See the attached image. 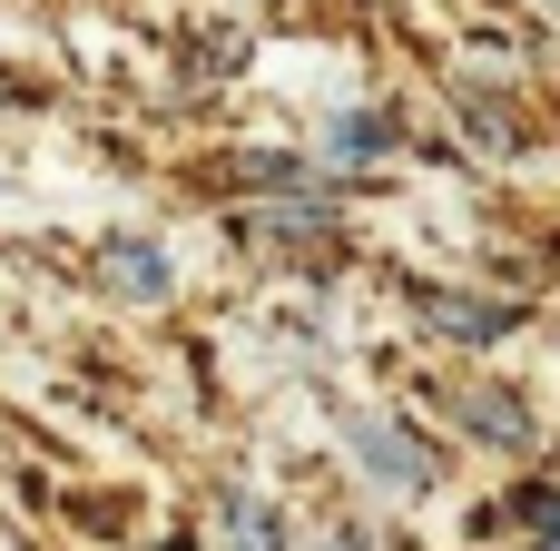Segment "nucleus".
<instances>
[{"instance_id": "1", "label": "nucleus", "mask_w": 560, "mask_h": 551, "mask_svg": "<svg viewBox=\"0 0 560 551\" xmlns=\"http://www.w3.org/2000/svg\"><path fill=\"white\" fill-rule=\"evenodd\" d=\"M354 454H364L374 473H394V483H433V463H423L404 434H384V424H354Z\"/></svg>"}, {"instance_id": "2", "label": "nucleus", "mask_w": 560, "mask_h": 551, "mask_svg": "<svg viewBox=\"0 0 560 551\" xmlns=\"http://www.w3.org/2000/svg\"><path fill=\"white\" fill-rule=\"evenodd\" d=\"M384 148H394V118H374V108L335 118V158H384Z\"/></svg>"}, {"instance_id": "3", "label": "nucleus", "mask_w": 560, "mask_h": 551, "mask_svg": "<svg viewBox=\"0 0 560 551\" xmlns=\"http://www.w3.org/2000/svg\"><path fill=\"white\" fill-rule=\"evenodd\" d=\"M463 404H472V434H492V444H522V434H532V414L502 404V394H463Z\"/></svg>"}, {"instance_id": "4", "label": "nucleus", "mask_w": 560, "mask_h": 551, "mask_svg": "<svg viewBox=\"0 0 560 551\" xmlns=\"http://www.w3.org/2000/svg\"><path fill=\"white\" fill-rule=\"evenodd\" d=\"M118 276H128V296H167V256L158 246H118Z\"/></svg>"}, {"instance_id": "5", "label": "nucleus", "mask_w": 560, "mask_h": 551, "mask_svg": "<svg viewBox=\"0 0 560 551\" xmlns=\"http://www.w3.org/2000/svg\"><path fill=\"white\" fill-rule=\"evenodd\" d=\"M226 532H236L246 551H276V523H266L256 503H226Z\"/></svg>"}, {"instance_id": "6", "label": "nucleus", "mask_w": 560, "mask_h": 551, "mask_svg": "<svg viewBox=\"0 0 560 551\" xmlns=\"http://www.w3.org/2000/svg\"><path fill=\"white\" fill-rule=\"evenodd\" d=\"M522 523L541 532V551H560V493H522Z\"/></svg>"}]
</instances>
